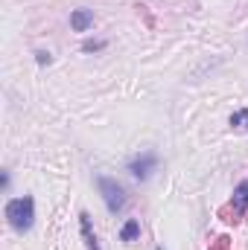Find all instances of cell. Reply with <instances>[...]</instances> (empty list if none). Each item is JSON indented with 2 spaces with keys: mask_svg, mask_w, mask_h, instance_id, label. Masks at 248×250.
<instances>
[{
  "mask_svg": "<svg viewBox=\"0 0 248 250\" xmlns=\"http://www.w3.org/2000/svg\"><path fill=\"white\" fill-rule=\"evenodd\" d=\"M94 26V12L91 9H73L70 12V29L73 32H88Z\"/></svg>",
  "mask_w": 248,
  "mask_h": 250,
  "instance_id": "5",
  "label": "cell"
},
{
  "mask_svg": "<svg viewBox=\"0 0 248 250\" xmlns=\"http://www.w3.org/2000/svg\"><path fill=\"white\" fill-rule=\"evenodd\" d=\"M248 212V181H243L240 187L234 189V198H231V207H222L219 215L225 221H240Z\"/></svg>",
  "mask_w": 248,
  "mask_h": 250,
  "instance_id": "4",
  "label": "cell"
},
{
  "mask_svg": "<svg viewBox=\"0 0 248 250\" xmlns=\"http://www.w3.org/2000/svg\"><path fill=\"white\" fill-rule=\"evenodd\" d=\"M155 169H158V154H155V151H140V154H134V157L128 160V166H125V172H128L131 178H137V181H149Z\"/></svg>",
  "mask_w": 248,
  "mask_h": 250,
  "instance_id": "3",
  "label": "cell"
},
{
  "mask_svg": "<svg viewBox=\"0 0 248 250\" xmlns=\"http://www.w3.org/2000/svg\"><path fill=\"white\" fill-rule=\"evenodd\" d=\"M97 187H99V195H102V201H105V209H108L111 215L123 212L125 204H128L123 184H117V181L108 178V175H99V178H97Z\"/></svg>",
  "mask_w": 248,
  "mask_h": 250,
  "instance_id": "2",
  "label": "cell"
},
{
  "mask_svg": "<svg viewBox=\"0 0 248 250\" xmlns=\"http://www.w3.org/2000/svg\"><path fill=\"white\" fill-rule=\"evenodd\" d=\"M35 62H38L41 67H44V64H50V62H53V56H50L47 50H35Z\"/></svg>",
  "mask_w": 248,
  "mask_h": 250,
  "instance_id": "10",
  "label": "cell"
},
{
  "mask_svg": "<svg viewBox=\"0 0 248 250\" xmlns=\"http://www.w3.org/2000/svg\"><path fill=\"white\" fill-rule=\"evenodd\" d=\"M231 128H246L248 131V108H240L231 114Z\"/></svg>",
  "mask_w": 248,
  "mask_h": 250,
  "instance_id": "9",
  "label": "cell"
},
{
  "mask_svg": "<svg viewBox=\"0 0 248 250\" xmlns=\"http://www.w3.org/2000/svg\"><path fill=\"white\" fill-rule=\"evenodd\" d=\"M137 239H140V221H137V218H128L123 224V230H120V242L131 245V242H137Z\"/></svg>",
  "mask_w": 248,
  "mask_h": 250,
  "instance_id": "7",
  "label": "cell"
},
{
  "mask_svg": "<svg viewBox=\"0 0 248 250\" xmlns=\"http://www.w3.org/2000/svg\"><path fill=\"white\" fill-rule=\"evenodd\" d=\"M155 250H164V248H155Z\"/></svg>",
  "mask_w": 248,
  "mask_h": 250,
  "instance_id": "12",
  "label": "cell"
},
{
  "mask_svg": "<svg viewBox=\"0 0 248 250\" xmlns=\"http://www.w3.org/2000/svg\"><path fill=\"white\" fill-rule=\"evenodd\" d=\"M228 245H231V239H228V236H219V239H216V245H213L210 250H228Z\"/></svg>",
  "mask_w": 248,
  "mask_h": 250,
  "instance_id": "11",
  "label": "cell"
},
{
  "mask_svg": "<svg viewBox=\"0 0 248 250\" xmlns=\"http://www.w3.org/2000/svg\"><path fill=\"white\" fill-rule=\"evenodd\" d=\"M79 227H82L85 248L88 250H99V242H97V233H94V227H91V215H88V212H79Z\"/></svg>",
  "mask_w": 248,
  "mask_h": 250,
  "instance_id": "6",
  "label": "cell"
},
{
  "mask_svg": "<svg viewBox=\"0 0 248 250\" xmlns=\"http://www.w3.org/2000/svg\"><path fill=\"white\" fill-rule=\"evenodd\" d=\"M108 47V41H102V38H88V41H82V53H99V50H105Z\"/></svg>",
  "mask_w": 248,
  "mask_h": 250,
  "instance_id": "8",
  "label": "cell"
},
{
  "mask_svg": "<svg viewBox=\"0 0 248 250\" xmlns=\"http://www.w3.org/2000/svg\"><path fill=\"white\" fill-rule=\"evenodd\" d=\"M3 215H6V221H9V227H12L15 233H26V230H32V224H35V201H32L29 195L12 198V201H6Z\"/></svg>",
  "mask_w": 248,
  "mask_h": 250,
  "instance_id": "1",
  "label": "cell"
}]
</instances>
